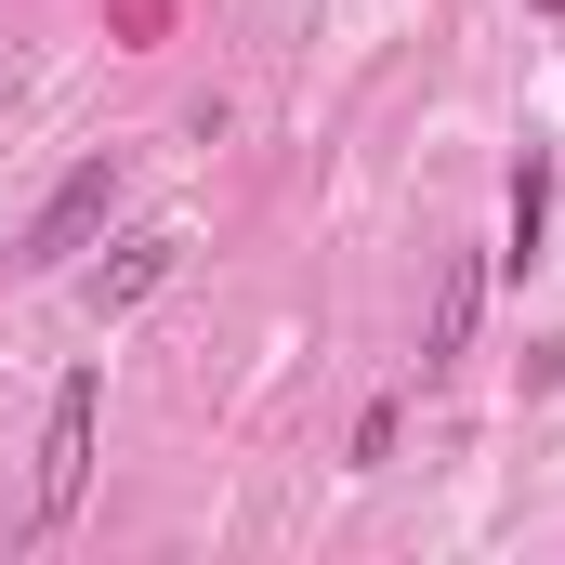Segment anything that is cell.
Instances as JSON below:
<instances>
[{
  "instance_id": "1",
  "label": "cell",
  "mask_w": 565,
  "mask_h": 565,
  "mask_svg": "<svg viewBox=\"0 0 565 565\" xmlns=\"http://www.w3.org/2000/svg\"><path fill=\"white\" fill-rule=\"evenodd\" d=\"M93 422H106V369H66V395H53V422H40V526L79 513V487H93Z\"/></svg>"
},
{
  "instance_id": "2",
  "label": "cell",
  "mask_w": 565,
  "mask_h": 565,
  "mask_svg": "<svg viewBox=\"0 0 565 565\" xmlns=\"http://www.w3.org/2000/svg\"><path fill=\"white\" fill-rule=\"evenodd\" d=\"M119 184H132V171H119V145H106V158H79V171H66V184L40 198V224H26V250H13V264H26V277L79 264V237H93V224L119 211Z\"/></svg>"
},
{
  "instance_id": "3",
  "label": "cell",
  "mask_w": 565,
  "mask_h": 565,
  "mask_svg": "<svg viewBox=\"0 0 565 565\" xmlns=\"http://www.w3.org/2000/svg\"><path fill=\"white\" fill-rule=\"evenodd\" d=\"M171 264H184V224H145V237H119V264L93 277V316H132L145 289L171 277Z\"/></svg>"
},
{
  "instance_id": "4",
  "label": "cell",
  "mask_w": 565,
  "mask_h": 565,
  "mask_svg": "<svg viewBox=\"0 0 565 565\" xmlns=\"http://www.w3.org/2000/svg\"><path fill=\"white\" fill-rule=\"evenodd\" d=\"M473 316H487V264L460 250V264L434 277V329H422V369H460V342H473Z\"/></svg>"
},
{
  "instance_id": "5",
  "label": "cell",
  "mask_w": 565,
  "mask_h": 565,
  "mask_svg": "<svg viewBox=\"0 0 565 565\" xmlns=\"http://www.w3.org/2000/svg\"><path fill=\"white\" fill-rule=\"evenodd\" d=\"M540 237H553V145L513 158V264H540Z\"/></svg>"
},
{
  "instance_id": "6",
  "label": "cell",
  "mask_w": 565,
  "mask_h": 565,
  "mask_svg": "<svg viewBox=\"0 0 565 565\" xmlns=\"http://www.w3.org/2000/svg\"><path fill=\"white\" fill-rule=\"evenodd\" d=\"M540 13H565V0H540Z\"/></svg>"
}]
</instances>
